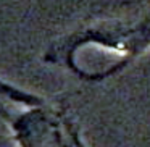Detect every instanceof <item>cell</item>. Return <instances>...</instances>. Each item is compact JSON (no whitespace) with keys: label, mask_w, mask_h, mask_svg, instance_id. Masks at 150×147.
<instances>
[{"label":"cell","mask_w":150,"mask_h":147,"mask_svg":"<svg viewBox=\"0 0 150 147\" xmlns=\"http://www.w3.org/2000/svg\"><path fill=\"white\" fill-rule=\"evenodd\" d=\"M0 121L15 147H79L81 139L60 107L45 100L37 105H10L0 99Z\"/></svg>","instance_id":"cell-1"},{"label":"cell","mask_w":150,"mask_h":147,"mask_svg":"<svg viewBox=\"0 0 150 147\" xmlns=\"http://www.w3.org/2000/svg\"><path fill=\"white\" fill-rule=\"evenodd\" d=\"M0 99L10 102L11 105H21V107L37 105L47 100L42 95L36 94L33 91H28V89L21 87V86L13 84V82L7 81L2 76H0Z\"/></svg>","instance_id":"cell-2"}]
</instances>
